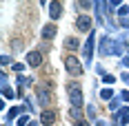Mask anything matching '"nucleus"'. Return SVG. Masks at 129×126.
<instances>
[{"label":"nucleus","mask_w":129,"mask_h":126,"mask_svg":"<svg viewBox=\"0 0 129 126\" xmlns=\"http://www.w3.org/2000/svg\"><path fill=\"white\" fill-rule=\"evenodd\" d=\"M118 104H120V100H111V102H109V108H111V111H116Z\"/></svg>","instance_id":"obj_20"},{"label":"nucleus","mask_w":129,"mask_h":126,"mask_svg":"<svg viewBox=\"0 0 129 126\" xmlns=\"http://www.w3.org/2000/svg\"><path fill=\"white\" fill-rule=\"evenodd\" d=\"M53 122H56V113L49 111V108L42 111V115H40V124H42V126H51Z\"/></svg>","instance_id":"obj_7"},{"label":"nucleus","mask_w":129,"mask_h":126,"mask_svg":"<svg viewBox=\"0 0 129 126\" xmlns=\"http://www.w3.org/2000/svg\"><path fill=\"white\" fill-rule=\"evenodd\" d=\"M122 80H125V82L129 84V73H122Z\"/></svg>","instance_id":"obj_26"},{"label":"nucleus","mask_w":129,"mask_h":126,"mask_svg":"<svg viewBox=\"0 0 129 126\" xmlns=\"http://www.w3.org/2000/svg\"><path fill=\"white\" fill-rule=\"evenodd\" d=\"M78 7H80V9H87V11H89L91 7H96V2H85V0H80V2H76Z\"/></svg>","instance_id":"obj_14"},{"label":"nucleus","mask_w":129,"mask_h":126,"mask_svg":"<svg viewBox=\"0 0 129 126\" xmlns=\"http://www.w3.org/2000/svg\"><path fill=\"white\" fill-rule=\"evenodd\" d=\"M74 126H89V122H87V119H80V122H76Z\"/></svg>","instance_id":"obj_23"},{"label":"nucleus","mask_w":129,"mask_h":126,"mask_svg":"<svg viewBox=\"0 0 129 126\" xmlns=\"http://www.w3.org/2000/svg\"><path fill=\"white\" fill-rule=\"evenodd\" d=\"M87 115H89V117H96V108H93V106H89V108H87Z\"/></svg>","instance_id":"obj_22"},{"label":"nucleus","mask_w":129,"mask_h":126,"mask_svg":"<svg viewBox=\"0 0 129 126\" xmlns=\"http://www.w3.org/2000/svg\"><path fill=\"white\" fill-rule=\"evenodd\" d=\"M96 126H107V122H105V119H98V124Z\"/></svg>","instance_id":"obj_27"},{"label":"nucleus","mask_w":129,"mask_h":126,"mask_svg":"<svg viewBox=\"0 0 129 126\" xmlns=\"http://www.w3.org/2000/svg\"><path fill=\"white\" fill-rule=\"evenodd\" d=\"M64 69L69 71V75H74V77H80L82 73H85V69H82L80 60H78L74 53H69V55L64 58Z\"/></svg>","instance_id":"obj_2"},{"label":"nucleus","mask_w":129,"mask_h":126,"mask_svg":"<svg viewBox=\"0 0 129 126\" xmlns=\"http://www.w3.org/2000/svg\"><path fill=\"white\" fill-rule=\"evenodd\" d=\"M67 95H69V104H71V108H82L85 97H82V88H80V84H76V82L67 84Z\"/></svg>","instance_id":"obj_1"},{"label":"nucleus","mask_w":129,"mask_h":126,"mask_svg":"<svg viewBox=\"0 0 129 126\" xmlns=\"http://www.w3.org/2000/svg\"><path fill=\"white\" fill-rule=\"evenodd\" d=\"M91 18L89 16H78L76 18V29L78 31H82V33H91Z\"/></svg>","instance_id":"obj_4"},{"label":"nucleus","mask_w":129,"mask_h":126,"mask_svg":"<svg viewBox=\"0 0 129 126\" xmlns=\"http://www.w3.org/2000/svg\"><path fill=\"white\" fill-rule=\"evenodd\" d=\"M22 111H25L22 106H13V108H11V113H9V117H16V115H20Z\"/></svg>","instance_id":"obj_17"},{"label":"nucleus","mask_w":129,"mask_h":126,"mask_svg":"<svg viewBox=\"0 0 129 126\" xmlns=\"http://www.w3.org/2000/svg\"><path fill=\"white\" fill-rule=\"evenodd\" d=\"M29 124H31V122H29V117H27V115H22V117L16 122V126H29Z\"/></svg>","instance_id":"obj_16"},{"label":"nucleus","mask_w":129,"mask_h":126,"mask_svg":"<svg viewBox=\"0 0 129 126\" xmlns=\"http://www.w3.org/2000/svg\"><path fill=\"white\" fill-rule=\"evenodd\" d=\"M82 53H85L87 64H89V62H91V55H93V33H89V40H87V44L82 47Z\"/></svg>","instance_id":"obj_8"},{"label":"nucleus","mask_w":129,"mask_h":126,"mask_svg":"<svg viewBox=\"0 0 129 126\" xmlns=\"http://www.w3.org/2000/svg\"><path fill=\"white\" fill-rule=\"evenodd\" d=\"M107 5H109L111 9H116V7H118V5H120V2H118V0H111V2H107Z\"/></svg>","instance_id":"obj_24"},{"label":"nucleus","mask_w":129,"mask_h":126,"mask_svg":"<svg viewBox=\"0 0 129 126\" xmlns=\"http://www.w3.org/2000/svg\"><path fill=\"white\" fill-rule=\"evenodd\" d=\"M56 31H58L56 25H51V22H49V25H45V27H42V40H51L53 36H56Z\"/></svg>","instance_id":"obj_9"},{"label":"nucleus","mask_w":129,"mask_h":126,"mask_svg":"<svg viewBox=\"0 0 129 126\" xmlns=\"http://www.w3.org/2000/svg\"><path fill=\"white\" fill-rule=\"evenodd\" d=\"M114 40H109V38H103L100 40V55H109V53H114V47H109Z\"/></svg>","instance_id":"obj_10"},{"label":"nucleus","mask_w":129,"mask_h":126,"mask_svg":"<svg viewBox=\"0 0 129 126\" xmlns=\"http://www.w3.org/2000/svg\"><path fill=\"white\" fill-rule=\"evenodd\" d=\"M38 102H40V106H45V108H49V104H51V95H49V88H40L38 91Z\"/></svg>","instance_id":"obj_6"},{"label":"nucleus","mask_w":129,"mask_h":126,"mask_svg":"<svg viewBox=\"0 0 129 126\" xmlns=\"http://www.w3.org/2000/svg\"><path fill=\"white\" fill-rule=\"evenodd\" d=\"M111 95H114L111 88H103V91H100V97H103V100H111Z\"/></svg>","instance_id":"obj_15"},{"label":"nucleus","mask_w":129,"mask_h":126,"mask_svg":"<svg viewBox=\"0 0 129 126\" xmlns=\"http://www.w3.org/2000/svg\"><path fill=\"white\" fill-rule=\"evenodd\" d=\"M120 53H122V47L118 42H114V55H120Z\"/></svg>","instance_id":"obj_19"},{"label":"nucleus","mask_w":129,"mask_h":126,"mask_svg":"<svg viewBox=\"0 0 129 126\" xmlns=\"http://www.w3.org/2000/svg\"><path fill=\"white\" fill-rule=\"evenodd\" d=\"M64 47H67L69 51H76L78 49V40L76 38H67V40H64Z\"/></svg>","instance_id":"obj_13"},{"label":"nucleus","mask_w":129,"mask_h":126,"mask_svg":"<svg viewBox=\"0 0 129 126\" xmlns=\"http://www.w3.org/2000/svg\"><path fill=\"white\" fill-rule=\"evenodd\" d=\"M69 117L74 119V124L80 122V119H85V115H82V108H69Z\"/></svg>","instance_id":"obj_12"},{"label":"nucleus","mask_w":129,"mask_h":126,"mask_svg":"<svg viewBox=\"0 0 129 126\" xmlns=\"http://www.w3.org/2000/svg\"><path fill=\"white\" fill-rule=\"evenodd\" d=\"M11 62V58H9V55H2V64H5V66H7V64Z\"/></svg>","instance_id":"obj_25"},{"label":"nucleus","mask_w":129,"mask_h":126,"mask_svg":"<svg viewBox=\"0 0 129 126\" xmlns=\"http://www.w3.org/2000/svg\"><path fill=\"white\" fill-rule=\"evenodd\" d=\"M116 124H129V108L127 106H122L120 108V113H118V117H116Z\"/></svg>","instance_id":"obj_11"},{"label":"nucleus","mask_w":129,"mask_h":126,"mask_svg":"<svg viewBox=\"0 0 129 126\" xmlns=\"http://www.w3.org/2000/svg\"><path fill=\"white\" fill-rule=\"evenodd\" d=\"M27 64H29L31 69H38L40 64H42V51H38V49L29 51V53H27Z\"/></svg>","instance_id":"obj_3"},{"label":"nucleus","mask_w":129,"mask_h":126,"mask_svg":"<svg viewBox=\"0 0 129 126\" xmlns=\"http://www.w3.org/2000/svg\"><path fill=\"white\" fill-rule=\"evenodd\" d=\"M120 100H122V102H129V91H122V93H120Z\"/></svg>","instance_id":"obj_21"},{"label":"nucleus","mask_w":129,"mask_h":126,"mask_svg":"<svg viewBox=\"0 0 129 126\" xmlns=\"http://www.w3.org/2000/svg\"><path fill=\"white\" fill-rule=\"evenodd\" d=\"M49 16H51V20H60L62 18V2L53 0L51 5H49Z\"/></svg>","instance_id":"obj_5"},{"label":"nucleus","mask_w":129,"mask_h":126,"mask_svg":"<svg viewBox=\"0 0 129 126\" xmlns=\"http://www.w3.org/2000/svg\"><path fill=\"white\" fill-rule=\"evenodd\" d=\"M2 95H5V97H7V100H11V97H13V95H16V93H13L11 88L7 86V88H2Z\"/></svg>","instance_id":"obj_18"}]
</instances>
